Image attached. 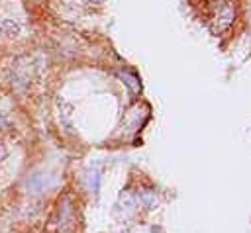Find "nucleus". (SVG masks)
<instances>
[{"instance_id": "1", "label": "nucleus", "mask_w": 251, "mask_h": 233, "mask_svg": "<svg viewBox=\"0 0 251 233\" xmlns=\"http://www.w3.org/2000/svg\"><path fill=\"white\" fill-rule=\"evenodd\" d=\"M22 31V25L14 20H8V18H2L0 20V33L2 35H8V37H14Z\"/></svg>"}, {"instance_id": "2", "label": "nucleus", "mask_w": 251, "mask_h": 233, "mask_svg": "<svg viewBox=\"0 0 251 233\" xmlns=\"http://www.w3.org/2000/svg\"><path fill=\"white\" fill-rule=\"evenodd\" d=\"M6 127H10V119L0 112V129H6Z\"/></svg>"}, {"instance_id": "3", "label": "nucleus", "mask_w": 251, "mask_h": 233, "mask_svg": "<svg viewBox=\"0 0 251 233\" xmlns=\"http://www.w3.org/2000/svg\"><path fill=\"white\" fill-rule=\"evenodd\" d=\"M6 157H8V149H6V145L0 141V163H2Z\"/></svg>"}]
</instances>
